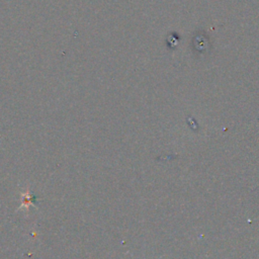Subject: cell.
Here are the masks:
<instances>
[{"label":"cell","instance_id":"1","mask_svg":"<svg viewBox=\"0 0 259 259\" xmlns=\"http://www.w3.org/2000/svg\"><path fill=\"white\" fill-rule=\"evenodd\" d=\"M20 195H21V198H22V199H21V203H20V205L18 206V208L16 209V211L19 210L20 208H24V209L28 210V207H29L30 205H33V206L37 207L36 204L34 203V201H35L37 198H36L35 196H33V195L30 193L29 187H27L25 191L20 192Z\"/></svg>","mask_w":259,"mask_h":259}]
</instances>
